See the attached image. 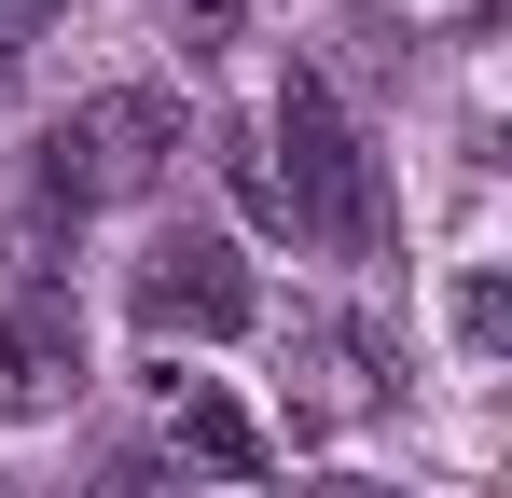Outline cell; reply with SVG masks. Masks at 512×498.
<instances>
[{"mask_svg": "<svg viewBox=\"0 0 512 498\" xmlns=\"http://www.w3.org/2000/svg\"><path fill=\"white\" fill-rule=\"evenodd\" d=\"M180 153V97L167 83H97L84 111H56L42 125V153H28V180L84 222V208H125V194H153Z\"/></svg>", "mask_w": 512, "mask_h": 498, "instance_id": "obj_1", "label": "cell"}, {"mask_svg": "<svg viewBox=\"0 0 512 498\" xmlns=\"http://www.w3.org/2000/svg\"><path fill=\"white\" fill-rule=\"evenodd\" d=\"M277 194H291V222L333 249H388V194H374V153H360V125H346V97L319 70L277 83Z\"/></svg>", "mask_w": 512, "mask_h": 498, "instance_id": "obj_2", "label": "cell"}, {"mask_svg": "<svg viewBox=\"0 0 512 498\" xmlns=\"http://www.w3.org/2000/svg\"><path fill=\"white\" fill-rule=\"evenodd\" d=\"M263 319V291H250V263L222 236H167L153 263H139V332H194V346H222V332H250Z\"/></svg>", "mask_w": 512, "mask_h": 498, "instance_id": "obj_3", "label": "cell"}, {"mask_svg": "<svg viewBox=\"0 0 512 498\" xmlns=\"http://www.w3.org/2000/svg\"><path fill=\"white\" fill-rule=\"evenodd\" d=\"M70 388H84V305L14 291L0 305V415H70Z\"/></svg>", "mask_w": 512, "mask_h": 498, "instance_id": "obj_4", "label": "cell"}, {"mask_svg": "<svg viewBox=\"0 0 512 498\" xmlns=\"http://www.w3.org/2000/svg\"><path fill=\"white\" fill-rule=\"evenodd\" d=\"M167 429L194 471H222V485H277V443H263V415L236 388H208V374H167Z\"/></svg>", "mask_w": 512, "mask_h": 498, "instance_id": "obj_5", "label": "cell"}, {"mask_svg": "<svg viewBox=\"0 0 512 498\" xmlns=\"http://www.w3.org/2000/svg\"><path fill=\"white\" fill-rule=\"evenodd\" d=\"M208 153H222V180H236V208H250V222H291V194H277V166H263V139H250V125H222Z\"/></svg>", "mask_w": 512, "mask_h": 498, "instance_id": "obj_6", "label": "cell"}, {"mask_svg": "<svg viewBox=\"0 0 512 498\" xmlns=\"http://www.w3.org/2000/svg\"><path fill=\"white\" fill-rule=\"evenodd\" d=\"M167 28H180V56H222L250 28V0H167Z\"/></svg>", "mask_w": 512, "mask_h": 498, "instance_id": "obj_7", "label": "cell"}, {"mask_svg": "<svg viewBox=\"0 0 512 498\" xmlns=\"http://www.w3.org/2000/svg\"><path fill=\"white\" fill-rule=\"evenodd\" d=\"M457 332L499 346V332H512V277H471V291H457Z\"/></svg>", "mask_w": 512, "mask_h": 498, "instance_id": "obj_8", "label": "cell"}, {"mask_svg": "<svg viewBox=\"0 0 512 498\" xmlns=\"http://www.w3.org/2000/svg\"><path fill=\"white\" fill-rule=\"evenodd\" d=\"M111 498H180V485L153 471V457H125V471H111Z\"/></svg>", "mask_w": 512, "mask_h": 498, "instance_id": "obj_9", "label": "cell"}, {"mask_svg": "<svg viewBox=\"0 0 512 498\" xmlns=\"http://www.w3.org/2000/svg\"><path fill=\"white\" fill-rule=\"evenodd\" d=\"M305 498H402V485H374V471H319Z\"/></svg>", "mask_w": 512, "mask_h": 498, "instance_id": "obj_10", "label": "cell"}, {"mask_svg": "<svg viewBox=\"0 0 512 498\" xmlns=\"http://www.w3.org/2000/svg\"><path fill=\"white\" fill-rule=\"evenodd\" d=\"M42 14H70V0H0V42H14V28H42Z\"/></svg>", "mask_w": 512, "mask_h": 498, "instance_id": "obj_11", "label": "cell"}, {"mask_svg": "<svg viewBox=\"0 0 512 498\" xmlns=\"http://www.w3.org/2000/svg\"><path fill=\"white\" fill-rule=\"evenodd\" d=\"M0 97H14V42H0Z\"/></svg>", "mask_w": 512, "mask_h": 498, "instance_id": "obj_12", "label": "cell"}]
</instances>
